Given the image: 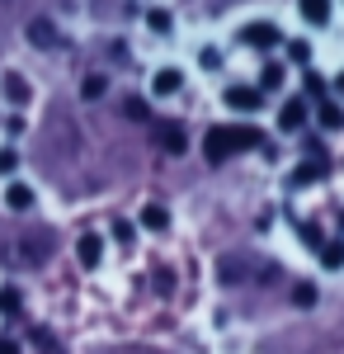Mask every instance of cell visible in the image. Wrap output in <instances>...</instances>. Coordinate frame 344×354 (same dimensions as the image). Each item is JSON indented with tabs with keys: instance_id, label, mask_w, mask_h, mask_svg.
Returning a JSON list of instances; mask_svg holds the SVG:
<instances>
[{
	"instance_id": "6da1fadb",
	"label": "cell",
	"mask_w": 344,
	"mask_h": 354,
	"mask_svg": "<svg viewBox=\"0 0 344 354\" xmlns=\"http://www.w3.org/2000/svg\"><path fill=\"white\" fill-rule=\"evenodd\" d=\"M250 147H265V133H260V128H250V123H236V128H212V133L203 137V156H208L212 165L231 161L236 151H250Z\"/></svg>"
},
{
	"instance_id": "7a4b0ae2",
	"label": "cell",
	"mask_w": 344,
	"mask_h": 354,
	"mask_svg": "<svg viewBox=\"0 0 344 354\" xmlns=\"http://www.w3.org/2000/svg\"><path fill=\"white\" fill-rule=\"evenodd\" d=\"M260 104H265V90H260V85H227V109L255 113Z\"/></svg>"
},
{
	"instance_id": "3957f363",
	"label": "cell",
	"mask_w": 344,
	"mask_h": 354,
	"mask_svg": "<svg viewBox=\"0 0 344 354\" xmlns=\"http://www.w3.org/2000/svg\"><path fill=\"white\" fill-rule=\"evenodd\" d=\"M156 147L165 151V156H184L189 151V137L180 123H156Z\"/></svg>"
},
{
	"instance_id": "277c9868",
	"label": "cell",
	"mask_w": 344,
	"mask_h": 354,
	"mask_svg": "<svg viewBox=\"0 0 344 354\" xmlns=\"http://www.w3.org/2000/svg\"><path fill=\"white\" fill-rule=\"evenodd\" d=\"M240 43H250V48H278L283 43V33H278V24H250V28H240Z\"/></svg>"
},
{
	"instance_id": "5b68a950",
	"label": "cell",
	"mask_w": 344,
	"mask_h": 354,
	"mask_svg": "<svg viewBox=\"0 0 344 354\" xmlns=\"http://www.w3.org/2000/svg\"><path fill=\"white\" fill-rule=\"evenodd\" d=\"M278 128H283V133H302V128H307V100H302V95L278 109Z\"/></svg>"
},
{
	"instance_id": "8992f818",
	"label": "cell",
	"mask_w": 344,
	"mask_h": 354,
	"mask_svg": "<svg viewBox=\"0 0 344 354\" xmlns=\"http://www.w3.org/2000/svg\"><path fill=\"white\" fill-rule=\"evenodd\" d=\"M76 255L85 270H99V260H104V236H95V232H85L76 241Z\"/></svg>"
},
{
	"instance_id": "52a82bcc",
	"label": "cell",
	"mask_w": 344,
	"mask_h": 354,
	"mask_svg": "<svg viewBox=\"0 0 344 354\" xmlns=\"http://www.w3.org/2000/svg\"><path fill=\"white\" fill-rule=\"evenodd\" d=\"M325 170H330L325 161H302V165L288 175V180H292V189H302V185H316V180H325Z\"/></svg>"
},
{
	"instance_id": "ba28073f",
	"label": "cell",
	"mask_w": 344,
	"mask_h": 354,
	"mask_svg": "<svg viewBox=\"0 0 344 354\" xmlns=\"http://www.w3.org/2000/svg\"><path fill=\"white\" fill-rule=\"evenodd\" d=\"M180 85H184V71H175V66H160L156 76H151L156 95H180Z\"/></svg>"
},
{
	"instance_id": "9c48e42d",
	"label": "cell",
	"mask_w": 344,
	"mask_h": 354,
	"mask_svg": "<svg viewBox=\"0 0 344 354\" xmlns=\"http://www.w3.org/2000/svg\"><path fill=\"white\" fill-rule=\"evenodd\" d=\"M321 255V270H344V236H335V241H325L316 250Z\"/></svg>"
},
{
	"instance_id": "30bf717a",
	"label": "cell",
	"mask_w": 344,
	"mask_h": 354,
	"mask_svg": "<svg viewBox=\"0 0 344 354\" xmlns=\"http://www.w3.org/2000/svg\"><path fill=\"white\" fill-rule=\"evenodd\" d=\"M307 24H330V0H297Z\"/></svg>"
},
{
	"instance_id": "8fae6325",
	"label": "cell",
	"mask_w": 344,
	"mask_h": 354,
	"mask_svg": "<svg viewBox=\"0 0 344 354\" xmlns=\"http://www.w3.org/2000/svg\"><path fill=\"white\" fill-rule=\"evenodd\" d=\"M316 118H321V128H325V133H340V128H344V109H340V104H330V100H321Z\"/></svg>"
},
{
	"instance_id": "7c38bea8",
	"label": "cell",
	"mask_w": 344,
	"mask_h": 354,
	"mask_svg": "<svg viewBox=\"0 0 344 354\" xmlns=\"http://www.w3.org/2000/svg\"><path fill=\"white\" fill-rule=\"evenodd\" d=\"M142 227H146V232H165V227H170L165 203H146V208H142Z\"/></svg>"
},
{
	"instance_id": "4fadbf2b",
	"label": "cell",
	"mask_w": 344,
	"mask_h": 354,
	"mask_svg": "<svg viewBox=\"0 0 344 354\" xmlns=\"http://www.w3.org/2000/svg\"><path fill=\"white\" fill-rule=\"evenodd\" d=\"M5 203H10L15 213H28V208H33V189H28V185H10V189H5Z\"/></svg>"
},
{
	"instance_id": "5bb4252c",
	"label": "cell",
	"mask_w": 344,
	"mask_h": 354,
	"mask_svg": "<svg viewBox=\"0 0 344 354\" xmlns=\"http://www.w3.org/2000/svg\"><path fill=\"white\" fill-rule=\"evenodd\" d=\"M19 307H24L19 288H0V317H19Z\"/></svg>"
},
{
	"instance_id": "9a60e30c",
	"label": "cell",
	"mask_w": 344,
	"mask_h": 354,
	"mask_svg": "<svg viewBox=\"0 0 344 354\" xmlns=\"http://www.w3.org/2000/svg\"><path fill=\"white\" fill-rule=\"evenodd\" d=\"M28 43H38V48H52V43H57L52 24H43V19H33V24H28Z\"/></svg>"
},
{
	"instance_id": "2e32d148",
	"label": "cell",
	"mask_w": 344,
	"mask_h": 354,
	"mask_svg": "<svg viewBox=\"0 0 344 354\" xmlns=\"http://www.w3.org/2000/svg\"><path fill=\"white\" fill-rule=\"evenodd\" d=\"M5 95H10L15 104H28V81L24 76H5Z\"/></svg>"
},
{
	"instance_id": "e0dca14e",
	"label": "cell",
	"mask_w": 344,
	"mask_h": 354,
	"mask_svg": "<svg viewBox=\"0 0 344 354\" xmlns=\"http://www.w3.org/2000/svg\"><path fill=\"white\" fill-rule=\"evenodd\" d=\"M297 236H302V245H312V250H321V245H325V236H321L316 222H297Z\"/></svg>"
},
{
	"instance_id": "ac0fdd59",
	"label": "cell",
	"mask_w": 344,
	"mask_h": 354,
	"mask_svg": "<svg viewBox=\"0 0 344 354\" xmlns=\"http://www.w3.org/2000/svg\"><path fill=\"white\" fill-rule=\"evenodd\" d=\"M283 85V66L278 62H265V71H260V90H278Z\"/></svg>"
},
{
	"instance_id": "d6986e66",
	"label": "cell",
	"mask_w": 344,
	"mask_h": 354,
	"mask_svg": "<svg viewBox=\"0 0 344 354\" xmlns=\"http://www.w3.org/2000/svg\"><path fill=\"white\" fill-rule=\"evenodd\" d=\"M283 48H288V57L297 62V66H307V62H312V43H307V38H292V43H283Z\"/></svg>"
},
{
	"instance_id": "ffe728a7",
	"label": "cell",
	"mask_w": 344,
	"mask_h": 354,
	"mask_svg": "<svg viewBox=\"0 0 344 354\" xmlns=\"http://www.w3.org/2000/svg\"><path fill=\"white\" fill-rule=\"evenodd\" d=\"M146 24H151V33H170L175 19H170V10H146Z\"/></svg>"
},
{
	"instance_id": "44dd1931",
	"label": "cell",
	"mask_w": 344,
	"mask_h": 354,
	"mask_svg": "<svg viewBox=\"0 0 344 354\" xmlns=\"http://www.w3.org/2000/svg\"><path fill=\"white\" fill-rule=\"evenodd\" d=\"M123 113H128V118H137V123H151V109H146L142 100H123Z\"/></svg>"
},
{
	"instance_id": "7402d4cb",
	"label": "cell",
	"mask_w": 344,
	"mask_h": 354,
	"mask_svg": "<svg viewBox=\"0 0 344 354\" xmlns=\"http://www.w3.org/2000/svg\"><path fill=\"white\" fill-rule=\"evenodd\" d=\"M292 302H297V307H312V302H316V283H297V288H292Z\"/></svg>"
},
{
	"instance_id": "603a6c76",
	"label": "cell",
	"mask_w": 344,
	"mask_h": 354,
	"mask_svg": "<svg viewBox=\"0 0 344 354\" xmlns=\"http://www.w3.org/2000/svg\"><path fill=\"white\" fill-rule=\"evenodd\" d=\"M104 90H108V81H104V76H85V100H99Z\"/></svg>"
},
{
	"instance_id": "cb8c5ba5",
	"label": "cell",
	"mask_w": 344,
	"mask_h": 354,
	"mask_svg": "<svg viewBox=\"0 0 344 354\" xmlns=\"http://www.w3.org/2000/svg\"><path fill=\"white\" fill-rule=\"evenodd\" d=\"M15 170H19V156L10 147H0V175H15Z\"/></svg>"
},
{
	"instance_id": "d4e9b609",
	"label": "cell",
	"mask_w": 344,
	"mask_h": 354,
	"mask_svg": "<svg viewBox=\"0 0 344 354\" xmlns=\"http://www.w3.org/2000/svg\"><path fill=\"white\" fill-rule=\"evenodd\" d=\"M302 85H307V95H312V100H321V95H325V81H321L316 71H307V81H302Z\"/></svg>"
},
{
	"instance_id": "484cf974",
	"label": "cell",
	"mask_w": 344,
	"mask_h": 354,
	"mask_svg": "<svg viewBox=\"0 0 344 354\" xmlns=\"http://www.w3.org/2000/svg\"><path fill=\"white\" fill-rule=\"evenodd\" d=\"M113 236H118L123 245H133V222H123V218H118V222H113Z\"/></svg>"
},
{
	"instance_id": "4316f807",
	"label": "cell",
	"mask_w": 344,
	"mask_h": 354,
	"mask_svg": "<svg viewBox=\"0 0 344 354\" xmlns=\"http://www.w3.org/2000/svg\"><path fill=\"white\" fill-rule=\"evenodd\" d=\"M203 66H208V71H217V66H222V57H217V48H203Z\"/></svg>"
},
{
	"instance_id": "83f0119b",
	"label": "cell",
	"mask_w": 344,
	"mask_h": 354,
	"mask_svg": "<svg viewBox=\"0 0 344 354\" xmlns=\"http://www.w3.org/2000/svg\"><path fill=\"white\" fill-rule=\"evenodd\" d=\"M0 354H19V345L15 340H0Z\"/></svg>"
},
{
	"instance_id": "f1b7e54d",
	"label": "cell",
	"mask_w": 344,
	"mask_h": 354,
	"mask_svg": "<svg viewBox=\"0 0 344 354\" xmlns=\"http://www.w3.org/2000/svg\"><path fill=\"white\" fill-rule=\"evenodd\" d=\"M335 90H340V95H344V71H340V76H335Z\"/></svg>"
}]
</instances>
